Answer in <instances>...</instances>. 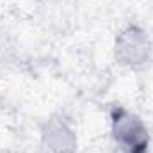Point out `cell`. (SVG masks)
I'll use <instances>...</instances> for the list:
<instances>
[{"instance_id":"obj_2","label":"cell","mask_w":153,"mask_h":153,"mask_svg":"<svg viewBox=\"0 0 153 153\" xmlns=\"http://www.w3.org/2000/svg\"><path fill=\"white\" fill-rule=\"evenodd\" d=\"M152 53V43L148 34L139 27H128L125 32L119 34L116 43V55L117 61L125 66L137 68L148 62Z\"/></svg>"},{"instance_id":"obj_1","label":"cell","mask_w":153,"mask_h":153,"mask_svg":"<svg viewBox=\"0 0 153 153\" xmlns=\"http://www.w3.org/2000/svg\"><path fill=\"white\" fill-rule=\"evenodd\" d=\"M112 137L116 144L126 153H146L150 144L144 123L125 109H114L112 112Z\"/></svg>"},{"instance_id":"obj_3","label":"cell","mask_w":153,"mask_h":153,"mask_svg":"<svg viewBox=\"0 0 153 153\" xmlns=\"http://www.w3.org/2000/svg\"><path fill=\"white\" fill-rule=\"evenodd\" d=\"M43 143L52 153H75L76 139L73 130L61 119H50L43 126Z\"/></svg>"}]
</instances>
